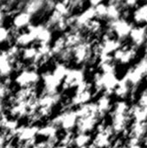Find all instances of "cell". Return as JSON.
Masks as SVG:
<instances>
[{
	"label": "cell",
	"instance_id": "obj_1",
	"mask_svg": "<svg viewBox=\"0 0 147 148\" xmlns=\"http://www.w3.org/2000/svg\"><path fill=\"white\" fill-rule=\"evenodd\" d=\"M78 120L79 118L75 110L68 108L64 109L61 114L54 117L49 123L57 127H62L65 132H72V130L76 127Z\"/></svg>",
	"mask_w": 147,
	"mask_h": 148
},
{
	"label": "cell",
	"instance_id": "obj_2",
	"mask_svg": "<svg viewBox=\"0 0 147 148\" xmlns=\"http://www.w3.org/2000/svg\"><path fill=\"white\" fill-rule=\"evenodd\" d=\"M133 27V24L127 19L120 17L117 20L108 21L107 29L113 35H115L118 39L122 40L130 36Z\"/></svg>",
	"mask_w": 147,
	"mask_h": 148
},
{
	"label": "cell",
	"instance_id": "obj_3",
	"mask_svg": "<svg viewBox=\"0 0 147 148\" xmlns=\"http://www.w3.org/2000/svg\"><path fill=\"white\" fill-rule=\"evenodd\" d=\"M73 58L78 64L90 63L92 59L96 58L93 53L92 42L85 40L84 42L73 48Z\"/></svg>",
	"mask_w": 147,
	"mask_h": 148
},
{
	"label": "cell",
	"instance_id": "obj_4",
	"mask_svg": "<svg viewBox=\"0 0 147 148\" xmlns=\"http://www.w3.org/2000/svg\"><path fill=\"white\" fill-rule=\"evenodd\" d=\"M145 77L146 73L143 59H141L134 66L131 67L123 76V78L126 80V82L132 86V88L137 87Z\"/></svg>",
	"mask_w": 147,
	"mask_h": 148
},
{
	"label": "cell",
	"instance_id": "obj_5",
	"mask_svg": "<svg viewBox=\"0 0 147 148\" xmlns=\"http://www.w3.org/2000/svg\"><path fill=\"white\" fill-rule=\"evenodd\" d=\"M41 79V75L37 70L33 69H24L22 72L18 73L16 76L14 82L20 88H27L36 86Z\"/></svg>",
	"mask_w": 147,
	"mask_h": 148
},
{
	"label": "cell",
	"instance_id": "obj_6",
	"mask_svg": "<svg viewBox=\"0 0 147 148\" xmlns=\"http://www.w3.org/2000/svg\"><path fill=\"white\" fill-rule=\"evenodd\" d=\"M85 81V73L81 69H69L68 74L62 83L64 90L77 88Z\"/></svg>",
	"mask_w": 147,
	"mask_h": 148
},
{
	"label": "cell",
	"instance_id": "obj_7",
	"mask_svg": "<svg viewBox=\"0 0 147 148\" xmlns=\"http://www.w3.org/2000/svg\"><path fill=\"white\" fill-rule=\"evenodd\" d=\"M95 18L97 17H96L94 8L91 6H88L81 13L75 15V26L72 29H76L82 31V29H85L86 27L88 25V23Z\"/></svg>",
	"mask_w": 147,
	"mask_h": 148
},
{
	"label": "cell",
	"instance_id": "obj_8",
	"mask_svg": "<svg viewBox=\"0 0 147 148\" xmlns=\"http://www.w3.org/2000/svg\"><path fill=\"white\" fill-rule=\"evenodd\" d=\"M137 55V48L134 46H122L120 49H118L113 55V60L115 62H119L122 64H127L131 62Z\"/></svg>",
	"mask_w": 147,
	"mask_h": 148
},
{
	"label": "cell",
	"instance_id": "obj_9",
	"mask_svg": "<svg viewBox=\"0 0 147 148\" xmlns=\"http://www.w3.org/2000/svg\"><path fill=\"white\" fill-rule=\"evenodd\" d=\"M41 79L43 82V93L55 94L58 93L57 89L62 86V82L59 81L52 73V71H46L41 75Z\"/></svg>",
	"mask_w": 147,
	"mask_h": 148
},
{
	"label": "cell",
	"instance_id": "obj_10",
	"mask_svg": "<svg viewBox=\"0 0 147 148\" xmlns=\"http://www.w3.org/2000/svg\"><path fill=\"white\" fill-rule=\"evenodd\" d=\"M40 127L37 125H23L19 126L16 129V140L19 142H25L29 140L36 138L38 135Z\"/></svg>",
	"mask_w": 147,
	"mask_h": 148
},
{
	"label": "cell",
	"instance_id": "obj_11",
	"mask_svg": "<svg viewBox=\"0 0 147 148\" xmlns=\"http://www.w3.org/2000/svg\"><path fill=\"white\" fill-rule=\"evenodd\" d=\"M119 79L115 73H101V84L103 88V94L111 95L113 94L116 87L119 83Z\"/></svg>",
	"mask_w": 147,
	"mask_h": 148
},
{
	"label": "cell",
	"instance_id": "obj_12",
	"mask_svg": "<svg viewBox=\"0 0 147 148\" xmlns=\"http://www.w3.org/2000/svg\"><path fill=\"white\" fill-rule=\"evenodd\" d=\"M132 118L129 114H111V127L114 134H123L127 130V126Z\"/></svg>",
	"mask_w": 147,
	"mask_h": 148
},
{
	"label": "cell",
	"instance_id": "obj_13",
	"mask_svg": "<svg viewBox=\"0 0 147 148\" xmlns=\"http://www.w3.org/2000/svg\"><path fill=\"white\" fill-rule=\"evenodd\" d=\"M146 33L147 27L146 25L134 26L129 36L132 41L133 46L138 49L143 46L144 44H146Z\"/></svg>",
	"mask_w": 147,
	"mask_h": 148
},
{
	"label": "cell",
	"instance_id": "obj_14",
	"mask_svg": "<svg viewBox=\"0 0 147 148\" xmlns=\"http://www.w3.org/2000/svg\"><path fill=\"white\" fill-rule=\"evenodd\" d=\"M100 119L101 118L99 116H88L84 118H79L76 126L78 133L89 134L97 127Z\"/></svg>",
	"mask_w": 147,
	"mask_h": 148
},
{
	"label": "cell",
	"instance_id": "obj_15",
	"mask_svg": "<svg viewBox=\"0 0 147 148\" xmlns=\"http://www.w3.org/2000/svg\"><path fill=\"white\" fill-rule=\"evenodd\" d=\"M93 98V91L90 90H85V91H75V94L72 96L70 99L69 105L70 107H81L82 105H85L87 103L91 102V100Z\"/></svg>",
	"mask_w": 147,
	"mask_h": 148
},
{
	"label": "cell",
	"instance_id": "obj_16",
	"mask_svg": "<svg viewBox=\"0 0 147 148\" xmlns=\"http://www.w3.org/2000/svg\"><path fill=\"white\" fill-rule=\"evenodd\" d=\"M62 100V95L59 93L55 94H46L43 93L38 96V104L40 107H46L53 108L54 106L58 104Z\"/></svg>",
	"mask_w": 147,
	"mask_h": 148
},
{
	"label": "cell",
	"instance_id": "obj_17",
	"mask_svg": "<svg viewBox=\"0 0 147 148\" xmlns=\"http://www.w3.org/2000/svg\"><path fill=\"white\" fill-rule=\"evenodd\" d=\"M122 1H110L107 3V17L108 21L117 20L122 16Z\"/></svg>",
	"mask_w": 147,
	"mask_h": 148
},
{
	"label": "cell",
	"instance_id": "obj_18",
	"mask_svg": "<svg viewBox=\"0 0 147 148\" xmlns=\"http://www.w3.org/2000/svg\"><path fill=\"white\" fill-rule=\"evenodd\" d=\"M32 16L24 10L20 11L12 18V26L18 29H26L29 24H31Z\"/></svg>",
	"mask_w": 147,
	"mask_h": 148
},
{
	"label": "cell",
	"instance_id": "obj_19",
	"mask_svg": "<svg viewBox=\"0 0 147 148\" xmlns=\"http://www.w3.org/2000/svg\"><path fill=\"white\" fill-rule=\"evenodd\" d=\"M128 114L133 119V121L147 122V108L139 106L138 103L130 106Z\"/></svg>",
	"mask_w": 147,
	"mask_h": 148
},
{
	"label": "cell",
	"instance_id": "obj_20",
	"mask_svg": "<svg viewBox=\"0 0 147 148\" xmlns=\"http://www.w3.org/2000/svg\"><path fill=\"white\" fill-rule=\"evenodd\" d=\"M78 118H84L88 116H99L96 102H89L81 107H78L75 110ZM101 118V117H100Z\"/></svg>",
	"mask_w": 147,
	"mask_h": 148
},
{
	"label": "cell",
	"instance_id": "obj_21",
	"mask_svg": "<svg viewBox=\"0 0 147 148\" xmlns=\"http://www.w3.org/2000/svg\"><path fill=\"white\" fill-rule=\"evenodd\" d=\"M96 105H97L98 113H99V115L101 118L104 117L113 108V105H112L110 96L104 95V94H102L99 97V99L96 101Z\"/></svg>",
	"mask_w": 147,
	"mask_h": 148
},
{
	"label": "cell",
	"instance_id": "obj_22",
	"mask_svg": "<svg viewBox=\"0 0 147 148\" xmlns=\"http://www.w3.org/2000/svg\"><path fill=\"white\" fill-rule=\"evenodd\" d=\"M147 134V122L133 121L129 129V137H135L142 140Z\"/></svg>",
	"mask_w": 147,
	"mask_h": 148
},
{
	"label": "cell",
	"instance_id": "obj_23",
	"mask_svg": "<svg viewBox=\"0 0 147 148\" xmlns=\"http://www.w3.org/2000/svg\"><path fill=\"white\" fill-rule=\"evenodd\" d=\"M132 86L126 82V79H124L123 77L121 79H120L118 86L116 87L113 94L120 98V100H124L125 98L128 97L129 95L132 92Z\"/></svg>",
	"mask_w": 147,
	"mask_h": 148
},
{
	"label": "cell",
	"instance_id": "obj_24",
	"mask_svg": "<svg viewBox=\"0 0 147 148\" xmlns=\"http://www.w3.org/2000/svg\"><path fill=\"white\" fill-rule=\"evenodd\" d=\"M34 42H36V38L34 35L28 30L21 32L19 36L16 37V39L15 40V44H16L21 48L28 47L29 45H32Z\"/></svg>",
	"mask_w": 147,
	"mask_h": 148
},
{
	"label": "cell",
	"instance_id": "obj_25",
	"mask_svg": "<svg viewBox=\"0 0 147 148\" xmlns=\"http://www.w3.org/2000/svg\"><path fill=\"white\" fill-rule=\"evenodd\" d=\"M45 6V2L41 1V0H32V1H27L25 2L23 10L29 13V15L33 16L42 10L44 9Z\"/></svg>",
	"mask_w": 147,
	"mask_h": 148
},
{
	"label": "cell",
	"instance_id": "obj_26",
	"mask_svg": "<svg viewBox=\"0 0 147 148\" xmlns=\"http://www.w3.org/2000/svg\"><path fill=\"white\" fill-rule=\"evenodd\" d=\"M92 140L93 139L89 134L77 133V134L75 136L74 146L77 148H88L92 143Z\"/></svg>",
	"mask_w": 147,
	"mask_h": 148
},
{
	"label": "cell",
	"instance_id": "obj_27",
	"mask_svg": "<svg viewBox=\"0 0 147 148\" xmlns=\"http://www.w3.org/2000/svg\"><path fill=\"white\" fill-rule=\"evenodd\" d=\"M133 21L141 25L142 23H145L147 19V2L138 6L133 14Z\"/></svg>",
	"mask_w": 147,
	"mask_h": 148
},
{
	"label": "cell",
	"instance_id": "obj_28",
	"mask_svg": "<svg viewBox=\"0 0 147 148\" xmlns=\"http://www.w3.org/2000/svg\"><path fill=\"white\" fill-rule=\"evenodd\" d=\"M57 132H58V127L54 126L51 123H49L45 126L40 127L39 131H38V135L43 138H46V140H49V139L56 137Z\"/></svg>",
	"mask_w": 147,
	"mask_h": 148
},
{
	"label": "cell",
	"instance_id": "obj_29",
	"mask_svg": "<svg viewBox=\"0 0 147 148\" xmlns=\"http://www.w3.org/2000/svg\"><path fill=\"white\" fill-rule=\"evenodd\" d=\"M66 49H67V44H66V40H65V37L63 35L58 36L55 40L53 45L51 46L52 54H53V56H58Z\"/></svg>",
	"mask_w": 147,
	"mask_h": 148
},
{
	"label": "cell",
	"instance_id": "obj_30",
	"mask_svg": "<svg viewBox=\"0 0 147 148\" xmlns=\"http://www.w3.org/2000/svg\"><path fill=\"white\" fill-rule=\"evenodd\" d=\"M37 53H38L37 46H35L34 44H32V45H29L28 47L23 48L21 56H22L23 60L30 62L36 58Z\"/></svg>",
	"mask_w": 147,
	"mask_h": 148
},
{
	"label": "cell",
	"instance_id": "obj_31",
	"mask_svg": "<svg viewBox=\"0 0 147 148\" xmlns=\"http://www.w3.org/2000/svg\"><path fill=\"white\" fill-rule=\"evenodd\" d=\"M130 106L124 100H120L113 105L111 111L112 114H126L129 112Z\"/></svg>",
	"mask_w": 147,
	"mask_h": 148
},
{
	"label": "cell",
	"instance_id": "obj_32",
	"mask_svg": "<svg viewBox=\"0 0 147 148\" xmlns=\"http://www.w3.org/2000/svg\"><path fill=\"white\" fill-rule=\"evenodd\" d=\"M68 68L67 67L66 63L64 62H57L52 71L53 75L59 80L61 81L62 82H63V80L65 79L67 74H68Z\"/></svg>",
	"mask_w": 147,
	"mask_h": 148
},
{
	"label": "cell",
	"instance_id": "obj_33",
	"mask_svg": "<svg viewBox=\"0 0 147 148\" xmlns=\"http://www.w3.org/2000/svg\"><path fill=\"white\" fill-rule=\"evenodd\" d=\"M85 30H87L89 34L95 35V36H98V35L101 34V32H102V23H101V20L98 19V18H95L94 20H92L88 23V25L86 27Z\"/></svg>",
	"mask_w": 147,
	"mask_h": 148
},
{
	"label": "cell",
	"instance_id": "obj_34",
	"mask_svg": "<svg viewBox=\"0 0 147 148\" xmlns=\"http://www.w3.org/2000/svg\"><path fill=\"white\" fill-rule=\"evenodd\" d=\"M75 134L73 132H65L63 136L60 139V143L61 145H63L65 147H68L69 148L70 147L74 146V140H75Z\"/></svg>",
	"mask_w": 147,
	"mask_h": 148
},
{
	"label": "cell",
	"instance_id": "obj_35",
	"mask_svg": "<svg viewBox=\"0 0 147 148\" xmlns=\"http://www.w3.org/2000/svg\"><path fill=\"white\" fill-rule=\"evenodd\" d=\"M94 10L96 13V17L98 19H103L107 17V3H103L102 1L94 7Z\"/></svg>",
	"mask_w": 147,
	"mask_h": 148
},
{
	"label": "cell",
	"instance_id": "obj_36",
	"mask_svg": "<svg viewBox=\"0 0 147 148\" xmlns=\"http://www.w3.org/2000/svg\"><path fill=\"white\" fill-rule=\"evenodd\" d=\"M19 127V123H18V121L17 119H8L4 123L3 125L2 126L1 129H4L8 132H10V131H14L16 130L17 127Z\"/></svg>",
	"mask_w": 147,
	"mask_h": 148
},
{
	"label": "cell",
	"instance_id": "obj_37",
	"mask_svg": "<svg viewBox=\"0 0 147 148\" xmlns=\"http://www.w3.org/2000/svg\"><path fill=\"white\" fill-rule=\"evenodd\" d=\"M99 68L101 73H115L116 72V66L114 64V62L100 63Z\"/></svg>",
	"mask_w": 147,
	"mask_h": 148
},
{
	"label": "cell",
	"instance_id": "obj_38",
	"mask_svg": "<svg viewBox=\"0 0 147 148\" xmlns=\"http://www.w3.org/2000/svg\"><path fill=\"white\" fill-rule=\"evenodd\" d=\"M10 40V31L9 29L0 26V43L8 42Z\"/></svg>",
	"mask_w": 147,
	"mask_h": 148
},
{
	"label": "cell",
	"instance_id": "obj_39",
	"mask_svg": "<svg viewBox=\"0 0 147 148\" xmlns=\"http://www.w3.org/2000/svg\"><path fill=\"white\" fill-rule=\"evenodd\" d=\"M138 104L143 108H147V88L144 89L141 92V94L138 99Z\"/></svg>",
	"mask_w": 147,
	"mask_h": 148
},
{
	"label": "cell",
	"instance_id": "obj_40",
	"mask_svg": "<svg viewBox=\"0 0 147 148\" xmlns=\"http://www.w3.org/2000/svg\"><path fill=\"white\" fill-rule=\"evenodd\" d=\"M52 109L51 108H46V107H40L37 110V113L39 114V115L42 118H47L49 117L51 113H52Z\"/></svg>",
	"mask_w": 147,
	"mask_h": 148
},
{
	"label": "cell",
	"instance_id": "obj_41",
	"mask_svg": "<svg viewBox=\"0 0 147 148\" xmlns=\"http://www.w3.org/2000/svg\"><path fill=\"white\" fill-rule=\"evenodd\" d=\"M143 62H144V66H145V73H146V79L147 81V57L143 58Z\"/></svg>",
	"mask_w": 147,
	"mask_h": 148
},
{
	"label": "cell",
	"instance_id": "obj_42",
	"mask_svg": "<svg viewBox=\"0 0 147 148\" xmlns=\"http://www.w3.org/2000/svg\"><path fill=\"white\" fill-rule=\"evenodd\" d=\"M3 17H4V13L2 11V10H1V8H0V26H3L2 23H3Z\"/></svg>",
	"mask_w": 147,
	"mask_h": 148
},
{
	"label": "cell",
	"instance_id": "obj_43",
	"mask_svg": "<svg viewBox=\"0 0 147 148\" xmlns=\"http://www.w3.org/2000/svg\"><path fill=\"white\" fill-rule=\"evenodd\" d=\"M141 143L147 148V134L143 137V139H142V140H141Z\"/></svg>",
	"mask_w": 147,
	"mask_h": 148
},
{
	"label": "cell",
	"instance_id": "obj_44",
	"mask_svg": "<svg viewBox=\"0 0 147 148\" xmlns=\"http://www.w3.org/2000/svg\"><path fill=\"white\" fill-rule=\"evenodd\" d=\"M128 148H143L141 146V143L139 144H135V145H132V146H127Z\"/></svg>",
	"mask_w": 147,
	"mask_h": 148
},
{
	"label": "cell",
	"instance_id": "obj_45",
	"mask_svg": "<svg viewBox=\"0 0 147 148\" xmlns=\"http://www.w3.org/2000/svg\"><path fill=\"white\" fill-rule=\"evenodd\" d=\"M46 148H68V147H65V146H63V145L58 144V145H56V146H55V147H47Z\"/></svg>",
	"mask_w": 147,
	"mask_h": 148
},
{
	"label": "cell",
	"instance_id": "obj_46",
	"mask_svg": "<svg viewBox=\"0 0 147 148\" xmlns=\"http://www.w3.org/2000/svg\"><path fill=\"white\" fill-rule=\"evenodd\" d=\"M116 148H128L127 147H124V146H121V147H116Z\"/></svg>",
	"mask_w": 147,
	"mask_h": 148
},
{
	"label": "cell",
	"instance_id": "obj_47",
	"mask_svg": "<svg viewBox=\"0 0 147 148\" xmlns=\"http://www.w3.org/2000/svg\"><path fill=\"white\" fill-rule=\"evenodd\" d=\"M146 43H147V33H146Z\"/></svg>",
	"mask_w": 147,
	"mask_h": 148
},
{
	"label": "cell",
	"instance_id": "obj_48",
	"mask_svg": "<svg viewBox=\"0 0 147 148\" xmlns=\"http://www.w3.org/2000/svg\"><path fill=\"white\" fill-rule=\"evenodd\" d=\"M73 148H77V147H73Z\"/></svg>",
	"mask_w": 147,
	"mask_h": 148
}]
</instances>
